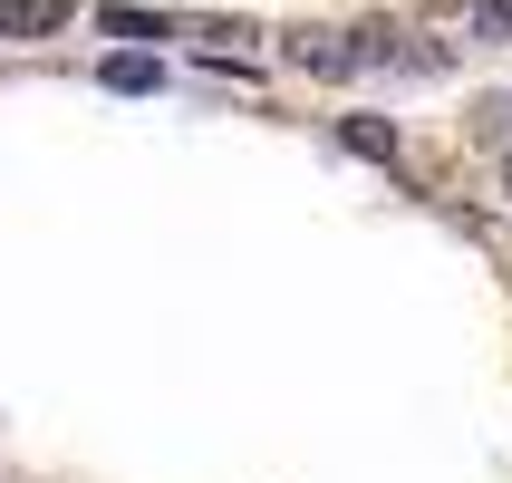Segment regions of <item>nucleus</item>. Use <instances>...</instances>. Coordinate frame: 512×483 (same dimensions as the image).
I'll use <instances>...</instances> for the list:
<instances>
[{"label":"nucleus","instance_id":"obj_3","mask_svg":"<svg viewBox=\"0 0 512 483\" xmlns=\"http://www.w3.org/2000/svg\"><path fill=\"white\" fill-rule=\"evenodd\" d=\"M97 78H107L116 97H155V87H165V58H145V49H116L107 68H97Z\"/></svg>","mask_w":512,"mask_h":483},{"label":"nucleus","instance_id":"obj_8","mask_svg":"<svg viewBox=\"0 0 512 483\" xmlns=\"http://www.w3.org/2000/svg\"><path fill=\"white\" fill-rule=\"evenodd\" d=\"M503 116H512V97H503Z\"/></svg>","mask_w":512,"mask_h":483},{"label":"nucleus","instance_id":"obj_5","mask_svg":"<svg viewBox=\"0 0 512 483\" xmlns=\"http://www.w3.org/2000/svg\"><path fill=\"white\" fill-rule=\"evenodd\" d=\"M445 10H464L474 49H512V0H445Z\"/></svg>","mask_w":512,"mask_h":483},{"label":"nucleus","instance_id":"obj_4","mask_svg":"<svg viewBox=\"0 0 512 483\" xmlns=\"http://www.w3.org/2000/svg\"><path fill=\"white\" fill-rule=\"evenodd\" d=\"M339 145L368 155V165H397V126H387V116H339Z\"/></svg>","mask_w":512,"mask_h":483},{"label":"nucleus","instance_id":"obj_7","mask_svg":"<svg viewBox=\"0 0 512 483\" xmlns=\"http://www.w3.org/2000/svg\"><path fill=\"white\" fill-rule=\"evenodd\" d=\"M493 184H503V203H512V155H503V165H493Z\"/></svg>","mask_w":512,"mask_h":483},{"label":"nucleus","instance_id":"obj_6","mask_svg":"<svg viewBox=\"0 0 512 483\" xmlns=\"http://www.w3.org/2000/svg\"><path fill=\"white\" fill-rule=\"evenodd\" d=\"M97 29H107V39H165V10H126V0H107V10H97Z\"/></svg>","mask_w":512,"mask_h":483},{"label":"nucleus","instance_id":"obj_1","mask_svg":"<svg viewBox=\"0 0 512 483\" xmlns=\"http://www.w3.org/2000/svg\"><path fill=\"white\" fill-rule=\"evenodd\" d=\"M281 58L290 68H300V78H358V39H348V29H281Z\"/></svg>","mask_w":512,"mask_h":483},{"label":"nucleus","instance_id":"obj_2","mask_svg":"<svg viewBox=\"0 0 512 483\" xmlns=\"http://www.w3.org/2000/svg\"><path fill=\"white\" fill-rule=\"evenodd\" d=\"M78 20V0H0V39H49Z\"/></svg>","mask_w":512,"mask_h":483}]
</instances>
